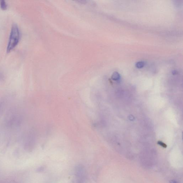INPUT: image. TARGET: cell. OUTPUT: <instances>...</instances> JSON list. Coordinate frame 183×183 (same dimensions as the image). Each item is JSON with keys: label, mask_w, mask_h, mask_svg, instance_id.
Returning a JSON list of instances; mask_svg holds the SVG:
<instances>
[{"label": "cell", "mask_w": 183, "mask_h": 183, "mask_svg": "<svg viewBox=\"0 0 183 183\" xmlns=\"http://www.w3.org/2000/svg\"><path fill=\"white\" fill-rule=\"evenodd\" d=\"M23 117L16 110H10L7 114L5 120L6 127L9 129H15L20 127L22 124Z\"/></svg>", "instance_id": "obj_1"}, {"label": "cell", "mask_w": 183, "mask_h": 183, "mask_svg": "<svg viewBox=\"0 0 183 183\" xmlns=\"http://www.w3.org/2000/svg\"><path fill=\"white\" fill-rule=\"evenodd\" d=\"M20 38V31L17 24L14 23L12 25L9 38L7 51L10 52L15 48L19 43Z\"/></svg>", "instance_id": "obj_2"}, {"label": "cell", "mask_w": 183, "mask_h": 183, "mask_svg": "<svg viewBox=\"0 0 183 183\" xmlns=\"http://www.w3.org/2000/svg\"><path fill=\"white\" fill-rule=\"evenodd\" d=\"M75 175L76 183H85L87 176L85 168L81 165H77L75 168Z\"/></svg>", "instance_id": "obj_3"}, {"label": "cell", "mask_w": 183, "mask_h": 183, "mask_svg": "<svg viewBox=\"0 0 183 183\" xmlns=\"http://www.w3.org/2000/svg\"><path fill=\"white\" fill-rule=\"evenodd\" d=\"M33 143V137L30 134L26 136L24 139V146L26 149H29L32 146Z\"/></svg>", "instance_id": "obj_4"}, {"label": "cell", "mask_w": 183, "mask_h": 183, "mask_svg": "<svg viewBox=\"0 0 183 183\" xmlns=\"http://www.w3.org/2000/svg\"><path fill=\"white\" fill-rule=\"evenodd\" d=\"M6 105V101L5 98L0 100V117L4 112Z\"/></svg>", "instance_id": "obj_5"}, {"label": "cell", "mask_w": 183, "mask_h": 183, "mask_svg": "<svg viewBox=\"0 0 183 183\" xmlns=\"http://www.w3.org/2000/svg\"><path fill=\"white\" fill-rule=\"evenodd\" d=\"M120 78V75L117 72H114L112 76V78L113 80L114 81H118L119 80Z\"/></svg>", "instance_id": "obj_6"}, {"label": "cell", "mask_w": 183, "mask_h": 183, "mask_svg": "<svg viewBox=\"0 0 183 183\" xmlns=\"http://www.w3.org/2000/svg\"><path fill=\"white\" fill-rule=\"evenodd\" d=\"M145 66V63L143 61H138L135 64V67L137 68L140 69L142 68Z\"/></svg>", "instance_id": "obj_7"}, {"label": "cell", "mask_w": 183, "mask_h": 183, "mask_svg": "<svg viewBox=\"0 0 183 183\" xmlns=\"http://www.w3.org/2000/svg\"><path fill=\"white\" fill-rule=\"evenodd\" d=\"M0 4L1 9L3 10H6L7 8L8 5L5 1H0Z\"/></svg>", "instance_id": "obj_8"}, {"label": "cell", "mask_w": 183, "mask_h": 183, "mask_svg": "<svg viewBox=\"0 0 183 183\" xmlns=\"http://www.w3.org/2000/svg\"><path fill=\"white\" fill-rule=\"evenodd\" d=\"M5 80V77L3 74L0 72V82H4Z\"/></svg>", "instance_id": "obj_9"}, {"label": "cell", "mask_w": 183, "mask_h": 183, "mask_svg": "<svg viewBox=\"0 0 183 183\" xmlns=\"http://www.w3.org/2000/svg\"><path fill=\"white\" fill-rule=\"evenodd\" d=\"M158 145L161 146L162 147L165 148H166L167 147V145H166V144H165L164 143H163V142H162L158 141Z\"/></svg>", "instance_id": "obj_10"}, {"label": "cell", "mask_w": 183, "mask_h": 183, "mask_svg": "<svg viewBox=\"0 0 183 183\" xmlns=\"http://www.w3.org/2000/svg\"><path fill=\"white\" fill-rule=\"evenodd\" d=\"M170 183H179L175 180H172L170 181Z\"/></svg>", "instance_id": "obj_11"}, {"label": "cell", "mask_w": 183, "mask_h": 183, "mask_svg": "<svg viewBox=\"0 0 183 183\" xmlns=\"http://www.w3.org/2000/svg\"><path fill=\"white\" fill-rule=\"evenodd\" d=\"M44 169V168H42V167H41V168H40L39 169V171H43Z\"/></svg>", "instance_id": "obj_12"}]
</instances>
